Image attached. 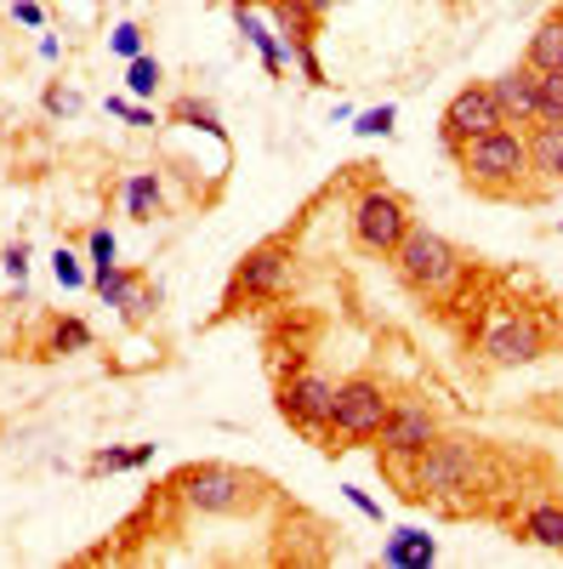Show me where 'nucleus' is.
<instances>
[{"label": "nucleus", "mask_w": 563, "mask_h": 569, "mask_svg": "<svg viewBox=\"0 0 563 569\" xmlns=\"http://www.w3.org/2000/svg\"><path fill=\"white\" fill-rule=\"evenodd\" d=\"M86 251H91V273H103V268H120V262H114V257H120V246H114V233H109V228H91Z\"/></svg>", "instance_id": "obj_23"}, {"label": "nucleus", "mask_w": 563, "mask_h": 569, "mask_svg": "<svg viewBox=\"0 0 563 569\" xmlns=\"http://www.w3.org/2000/svg\"><path fill=\"white\" fill-rule=\"evenodd\" d=\"M109 114H120V120H131V126H154L149 109H137V103H125V98H109Z\"/></svg>", "instance_id": "obj_31"}, {"label": "nucleus", "mask_w": 563, "mask_h": 569, "mask_svg": "<svg viewBox=\"0 0 563 569\" xmlns=\"http://www.w3.org/2000/svg\"><path fill=\"white\" fill-rule=\"evenodd\" d=\"M86 348H91V325L86 319H74V313L52 319V330H46V353L63 359V353H86Z\"/></svg>", "instance_id": "obj_19"}, {"label": "nucleus", "mask_w": 563, "mask_h": 569, "mask_svg": "<svg viewBox=\"0 0 563 569\" xmlns=\"http://www.w3.org/2000/svg\"><path fill=\"white\" fill-rule=\"evenodd\" d=\"M484 472V445L479 439H433L404 472V501H444V496H466L479 490Z\"/></svg>", "instance_id": "obj_2"}, {"label": "nucleus", "mask_w": 563, "mask_h": 569, "mask_svg": "<svg viewBox=\"0 0 563 569\" xmlns=\"http://www.w3.org/2000/svg\"><path fill=\"white\" fill-rule=\"evenodd\" d=\"M524 541L563 547V501H535V507L524 512Z\"/></svg>", "instance_id": "obj_18"}, {"label": "nucleus", "mask_w": 563, "mask_h": 569, "mask_svg": "<svg viewBox=\"0 0 563 569\" xmlns=\"http://www.w3.org/2000/svg\"><path fill=\"white\" fill-rule=\"evenodd\" d=\"M160 206H165L160 177H154V171H137V177L125 182V217H131V222H154Z\"/></svg>", "instance_id": "obj_15"}, {"label": "nucleus", "mask_w": 563, "mask_h": 569, "mask_svg": "<svg viewBox=\"0 0 563 569\" xmlns=\"http://www.w3.org/2000/svg\"><path fill=\"white\" fill-rule=\"evenodd\" d=\"M52 273H58V284H69V291H74V284H86V273H80V257H74V251H58V257H52Z\"/></svg>", "instance_id": "obj_28"}, {"label": "nucleus", "mask_w": 563, "mask_h": 569, "mask_svg": "<svg viewBox=\"0 0 563 569\" xmlns=\"http://www.w3.org/2000/svg\"><path fill=\"white\" fill-rule=\"evenodd\" d=\"M291 58H296V69H302V80H324V69H319V58H313V40H291Z\"/></svg>", "instance_id": "obj_27"}, {"label": "nucleus", "mask_w": 563, "mask_h": 569, "mask_svg": "<svg viewBox=\"0 0 563 569\" xmlns=\"http://www.w3.org/2000/svg\"><path fill=\"white\" fill-rule=\"evenodd\" d=\"M524 63H530V69H541V74H563V12L541 18V29L530 34Z\"/></svg>", "instance_id": "obj_14"}, {"label": "nucleus", "mask_w": 563, "mask_h": 569, "mask_svg": "<svg viewBox=\"0 0 563 569\" xmlns=\"http://www.w3.org/2000/svg\"><path fill=\"white\" fill-rule=\"evenodd\" d=\"M410 228H415V222H410V206H404L399 194H388V188H370V194H359V206H353V240H359V251L393 257V251L404 246Z\"/></svg>", "instance_id": "obj_8"}, {"label": "nucleus", "mask_w": 563, "mask_h": 569, "mask_svg": "<svg viewBox=\"0 0 563 569\" xmlns=\"http://www.w3.org/2000/svg\"><path fill=\"white\" fill-rule=\"evenodd\" d=\"M331 410H336V382H331V376H319V370H291L285 382H279V416H285L296 433L324 439Z\"/></svg>", "instance_id": "obj_9"}, {"label": "nucleus", "mask_w": 563, "mask_h": 569, "mask_svg": "<svg viewBox=\"0 0 563 569\" xmlns=\"http://www.w3.org/2000/svg\"><path fill=\"white\" fill-rule=\"evenodd\" d=\"M342 496H348V501H353V507H359L364 518H375V525H382V507H375V501H370V496H364L359 485H342Z\"/></svg>", "instance_id": "obj_32"}, {"label": "nucleus", "mask_w": 563, "mask_h": 569, "mask_svg": "<svg viewBox=\"0 0 563 569\" xmlns=\"http://www.w3.org/2000/svg\"><path fill=\"white\" fill-rule=\"evenodd\" d=\"M353 131H359V137H388V131H393V103H382V109H364V114L353 120Z\"/></svg>", "instance_id": "obj_25"}, {"label": "nucleus", "mask_w": 563, "mask_h": 569, "mask_svg": "<svg viewBox=\"0 0 563 569\" xmlns=\"http://www.w3.org/2000/svg\"><path fill=\"white\" fill-rule=\"evenodd\" d=\"M0 268H7L18 284H23V273H29V246L18 240V246H7V257H0Z\"/></svg>", "instance_id": "obj_30"}, {"label": "nucleus", "mask_w": 563, "mask_h": 569, "mask_svg": "<svg viewBox=\"0 0 563 569\" xmlns=\"http://www.w3.org/2000/svg\"><path fill=\"white\" fill-rule=\"evenodd\" d=\"M530 171L541 182H563V126H530Z\"/></svg>", "instance_id": "obj_13"}, {"label": "nucleus", "mask_w": 563, "mask_h": 569, "mask_svg": "<svg viewBox=\"0 0 563 569\" xmlns=\"http://www.w3.org/2000/svg\"><path fill=\"white\" fill-rule=\"evenodd\" d=\"M433 558H439V547H433L428 530H399L382 547V563H393V569H415V563H433Z\"/></svg>", "instance_id": "obj_16"}, {"label": "nucleus", "mask_w": 563, "mask_h": 569, "mask_svg": "<svg viewBox=\"0 0 563 569\" xmlns=\"http://www.w3.org/2000/svg\"><path fill=\"white\" fill-rule=\"evenodd\" d=\"M291 246L285 240H262L257 251H245L240 262H233V279H228V313L240 308V302H268V297H279L291 284Z\"/></svg>", "instance_id": "obj_5"}, {"label": "nucleus", "mask_w": 563, "mask_h": 569, "mask_svg": "<svg viewBox=\"0 0 563 569\" xmlns=\"http://www.w3.org/2000/svg\"><path fill=\"white\" fill-rule=\"evenodd\" d=\"M484 353H490V365H501V370L535 365V359L546 353V337H541L535 319H501L490 337H484Z\"/></svg>", "instance_id": "obj_12"}, {"label": "nucleus", "mask_w": 563, "mask_h": 569, "mask_svg": "<svg viewBox=\"0 0 563 569\" xmlns=\"http://www.w3.org/2000/svg\"><path fill=\"white\" fill-rule=\"evenodd\" d=\"M393 268H399V279L410 284L415 297H444L450 284L461 279V251L433 228H410L404 246L393 251Z\"/></svg>", "instance_id": "obj_4"}, {"label": "nucleus", "mask_w": 563, "mask_h": 569, "mask_svg": "<svg viewBox=\"0 0 563 569\" xmlns=\"http://www.w3.org/2000/svg\"><path fill=\"white\" fill-rule=\"evenodd\" d=\"M114 52L131 63V58H143V29H137V23H120L114 29Z\"/></svg>", "instance_id": "obj_26"}, {"label": "nucleus", "mask_w": 563, "mask_h": 569, "mask_svg": "<svg viewBox=\"0 0 563 569\" xmlns=\"http://www.w3.org/2000/svg\"><path fill=\"white\" fill-rule=\"evenodd\" d=\"M495 126H506V114H501V103H495V91H490V86H461L455 98L444 103L439 137H444V149L455 154L461 142H473V137H484V131H495Z\"/></svg>", "instance_id": "obj_10"}, {"label": "nucleus", "mask_w": 563, "mask_h": 569, "mask_svg": "<svg viewBox=\"0 0 563 569\" xmlns=\"http://www.w3.org/2000/svg\"><path fill=\"white\" fill-rule=\"evenodd\" d=\"M177 490H182V501L194 507V512H217V518H228V512H245L251 507V479L240 467H228V461H200V467H188L182 479H177Z\"/></svg>", "instance_id": "obj_6"}, {"label": "nucleus", "mask_w": 563, "mask_h": 569, "mask_svg": "<svg viewBox=\"0 0 563 569\" xmlns=\"http://www.w3.org/2000/svg\"><path fill=\"white\" fill-rule=\"evenodd\" d=\"M74 109H80L74 91H63V86H46V114H74Z\"/></svg>", "instance_id": "obj_29"}, {"label": "nucleus", "mask_w": 563, "mask_h": 569, "mask_svg": "<svg viewBox=\"0 0 563 569\" xmlns=\"http://www.w3.org/2000/svg\"><path fill=\"white\" fill-rule=\"evenodd\" d=\"M490 91H495V103H501V114H506V126H541V69H530V63H512L506 74H495L490 80Z\"/></svg>", "instance_id": "obj_11"}, {"label": "nucleus", "mask_w": 563, "mask_h": 569, "mask_svg": "<svg viewBox=\"0 0 563 569\" xmlns=\"http://www.w3.org/2000/svg\"><path fill=\"white\" fill-rule=\"evenodd\" d=\"M541 120L563 126V74H541Z\"/></svg>", "instance_id": "obj_24"}, {"label": "nucleus", "mask_w": 563, "mask_h": 569, "mask_svg": "<svg viewBox=\"0 0 563 569\" xmlns=\"http://www.w3.org/2000/svg\"><path fill=\"white\" fill-rule=\"evenodd\" d=\"M233 23H240V34L262 52V69H268V74H285V46H279V34H268V29L251 18V7H233Z\"/></svg>", "instance_id": "obj_17"}, {"label": "nucleus", "mask_w": 563, "mask_h": 569, "mask_svg": "<svg viewBox=\"0 0 563 569\" xmlns=\"http://www.w3.org/2000/svg\"><path fill=\"white\" fill-rule=\"evenodd\" d=\"M154 461V445H131V450H98L91 456V479H103V472H125V467H149Z\"/></svg>", "instance_id": "obj_20"}, {"label": "nucleus", "mask_w": 563, "mask_h": 569, "mask_svg": "<svg viewBox=\"0 0 563 569\" xmlns=\"http://www.w3.org/2000/svg\"><path fill=\"white\" fill-rule=\"evenodd\" d=\"M439 433H444V427H439V410L433 405H415V399L393 405L388 421H382V433H375V439H382V461H388L393 479H404V472H410L404 461H415Z\"/></svg>", "instance_id": "obj_7"}, {"label": "nucleus", "mask_w": 563, "mask_h": 569, "mask_svg": "<svg viewBox=\"0 0 563 569\" xmlns=\"http://www.w3.org/2000/svg\"><path fill=\"white\" fill-rule=\"evenodd\" d=\"M455 166L466 188H479L484 200H541V188H530V131L519 126H495L473 142H461Z\"/></svg>", "instance_id": "obj_1"}, {"label": "nucleus", "mask_w": 563, "mask_h": 569, "mask_svg": "<svg viewBox=\"0 0 563 569\" xmlns=\"http://www.w3.org/2000/svg\"><path fill=\"white\" fill-rule=\"evenodd\" d=\"M233 7H273V0H233Z\"/></svg>", "instance_id": "obj_34"}, {"label": "nucleus", "mask_w": 563, "mask_h": 569, "mask_svg": "<svg viewBox=\"0 0 563 569\" xmlns=\"http://www.w3.org/2000/svg\"><path fill=\"white\" fill-rule=\"evenodd\" d=\"M125 91H131V98H154V91H160V63L149 52L125 63Z\"/></svg>", "instance_id": "obj_22"}, {"label": "nucleus", "mask_w": 563, "mask_h": 569, "mask_svg": "<svg viewBox=\"0 0 563 569\" xmlns=\"http://www.w3.org/2000/svg\"><path fill=\"white\" fill-rule=\"evenodd\" d=\"M12 18H18V23H40V7H34V0H18Z\"/></svg>", "instance_id": "obj_33"}, {"label": "nucleus", "mask_w": 563, "mask_h": 569, "mask_svg": "<svg viewBox=\"0 0 563 569\" xmlns=\"http://www.w3.org/2000/svg\"><path fill=\"white\" fill-rule=\"evenodd\" d=\"M393 399L388 388L375 382V376H348V382H336V410H331V427H324V450H348V445H364L382 433V421H388Z\"/></svg>", "instance_id": "obj_3"}, {"label": "nucleus", "mask_w": 563, "mask_h": 569, "mask_svg": "<svg viewBox=\"0 0 563 569\" xmlns=\"http://www.w3.org/2000/svg\"><path fill=\"white\" fill-rule=\"evenodd\" d=\"M171 120H177V126H194V131H205V137H217V142L228 137L222 120H217V109L200 103V98H177V103H171Z\"/></svg>", "instance_id": "obj_21"}]
</instances>
